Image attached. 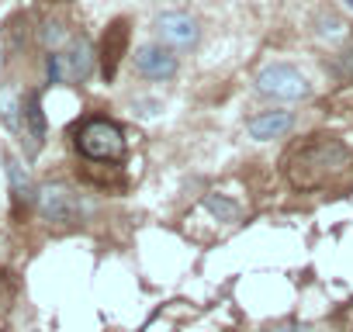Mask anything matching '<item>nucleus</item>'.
Here are the masks:
<instances>
[{
	"label": "nucleus",
	"instance_id": "6",
	"mask_svg": "<svg viewBox=\"0 0 353 332\" xmlns=\"http://www.w3.org/2000/svg\"><path fill=\"white\" fill-rule=\"evenodd\" d=\"M156 32H159V39H163L166 45H176V49H191V45H198V39H201L198 18H191V14H184V11H166V14H159V18H156Z\"/></svg>",
	"mask_w": 353,
	"mask_h": 332
},
{
	"label": "nucleus",
	"instance_id": "10",
	"mask_svg": "<svg viewBox=\"0 0 353 332\" xmlns=\"http://www.w3.org/2000/svg\"><path fill=\"white\" fill-rule=\"evenodd\" d=\"M25 135L32 142V152L42 145L46 138V111H42V97L39 94H28L25 97Z\"/></svg>",
	"mask_w": 353,
	"mask_h": 332
},
{
	"label": "nucleus",
	"instance_id": "5",
	"mask_svg": "<svg viewBox=\"0 0 353 332\" xmlns=\"http://www.w3.org/2000/svg\"><path fill=\"white\" fill-rule=\"evenodd\" d=\"M39 211H42V218L46 222H56V225H73L77 218H80V205H77V198L63 187V184H46V187H39Z\"/></svg>",
	"mask_w": 353,
	"mask_h": 332
},
{
	"label": "nucleus",
	"instance_id": "16",
	"mask_svg": "<svg viewBox=\"0 0 353 332\" xmlns=\"http://www.w3.org/2000/svg\"><path fill=\"white\" fill-rule=\"evenodd\" d=\"M11 291H14V287H11V277H8V273H0V304H8Z\"/></svg>",
	"mask_w": 353,
	"mask_h": 332
},
{
	"label": "nucleus",
	"instance_id": "18",
	"mask_svg": "<svg viewBox=\"0 0 353 332\" xmlns=\"http://www.w3.org/2000/svg\"><path fill=\"white\" fill-rule=\"evenodd\" d=\"M346 8H353V0H346Z\"/></svg>",
	"mask_w": 353,
	"mask_h": 332
},
{
	"label": "nucleus",
	"instance_id": "2",
	"mask_svg": "<svg viewBox=\"0 0 353 332\" xmlns=\"http://www.w3.org/2000/svg\"><path fill=\"white\" fill-rule=\"evenodd\" d=\"M77 149L94 163H118L125 156V135L108 118H90L77 132Z\"/></svg>",
	"mask_w": 353,
	"mask_h": 332
},
{
	"label": "nucleus",
	"instance_id": "1",
	"mask_svg": "<svg viewBox=\"0 0 353 332\" xmlns=\"http://www.w3.org/2000/svg\"><path fill=\"white\" fill-rule=\"evenodd\" d=\"M346 163H350V149L339 138H332V135H312V138L298 142L288 152L284 174H288L291 187L315 191L325 180H332L336 174H343Z\"/></svg>",
	"mask_w": 353,
	"mask_h": 332
},
{
	"label": "nucleus",
	"instance_id": "9",
	"mask_svg": "<svg viewBox=\"0 0 353 332\" xmlns=\"http://www.w3.org/2000/svg\"><path fill=\"white\" fill-rule=\"evenodd\" d=\"M291 125H294V118L288 111H267V114H256L246 125V132L256 142H270V138H281L284 132H291Z\"/></svg>",
	"mask_w": 353,
	"mask_h": 332
},
{
	"label": "nucleus",
	"instance_id": "17",
	"mask_svg": "<svg viewBox=\"0 0 353 332\" xmlns=\"http://www.w3.org/2000/svg\"><path fill=\"white\" fill-rule=\"evenodd\" d=\"M270 332H308L305 325H298V322H281V325H274Z\"/></svg>",
	"mask_w": 353,
	"mask_h": 332
},
{
	"label": "nucleus",
	"instance_id": "14",
	"mask_svg": "<svg viewBox=\"0 0 353 332\" xmlns=\"http://www.w3.org/2000/svg\"><path fill=\"white\" fill-rule=\"evenodd\" d=\"M63 39H66V28H63L59 21H46V25H42V42H46L49 49H52V45H59Z\"/></svg>",
	"mask_w": 353,
	"mask_h": 332
},
{
	"label": "nucleus",
	"instance_id": "12",
	"mask_svg": "<svg viewBox=\"0 0 353 332\" xmlns=\"http://www.w3.org/2000/svg\"><path fill=\"white\" fill-rule=\"evenodd\" d=\"M0 118H4V125L18 135H25V101H18V94L11 87L0 90Z\"/></svg>",
	"mask_w": 353,
	"mask_h": 332
},
{
	"label": "nucleus",
	"instance_id": "3",
	"mask_svg": "<svg viewBox=\"0 0 353 332\" xmlns=\"http://www.w3.org/2000/svg\"><path fill=\"white\" fill-rule=\"evenodd\" d=\"M94 73V49L87 39H73L66 52L49 56V80L52 83H80Z\"/></svg>",
	"mask_w": 353,
	"mask_h": 332
},
{
	"label": "nucleus",
	"instance_id": "11",
	"mask_svg": "<svg viewBox=\"0 0 353 332\" xmlns=\"http://www.w3.org/2000/svg\"><path fill=\"white\" fill-rule=\"evenodd\" d=\"M8 177H11V194L18 208H28L32 201H39V191L32 187V177L25 174V166L18 159H8Z\"/></svg>",
	"mask_w": 353,
	"mask_h": 332
},
{
	"label": "nucleus",
	"instance_id": "13",
	"mask_svg": "<svg viewBox=\"0 0 353 332\" xmlns=\"http://www.w3.org/2000/svg\"><path fill=\"white\" fill-rule=\"evenodd\" d=\"M205 211H208L212 218L225 222V225L239 218V205L229 201V198H222V194H205Z\"/></svg>",
	"mask_w": 353,
	"mask_h": 332
},
{
	"label": "nucleus",
	"instance_id": "8",
	"mask_svg": "<svg viewBox=\"0 0 353 332\" xmlns=\"http://www.w3.org/2000/svg\"><path fill=\"white\" fill-rule=\"evenodd\" d=\"M135 70L149 80H170L176 73V59L163 45H142L135 52Z\"/></svg>",
	"mask_w": 353,
	"mask_h": 332
},
{
	"label": "nucleus",
	"instance_id": "7",
	"mask_svg": "<svg viewBox=\"0 0 353 332\" xmlns=\"http://www.w3.org/2000/svg\"><path fill=\"white\" fill-rule=\"evenodd\" d=\"M125 49H128V21L118 18V21L108 25L104 42H101V73H104V80H114V73L125 59Z\"/></svg>",
	"mask_w": 353,
	"mask_h": 332
},
{
	"label": "nucleus",
	"instance_id": "15",
	"mask_svg": "<svg viewBox=\"0 0 353 332\" xmlns=\"http://www.w3.org/2000/svg\"><path fill=\"white\" fill-rule=\"evenodd\" d=\"M343 28H346V25H343L339 18H322V28H319V32H322L325 39H336V35H343Z\"/></svg>",
	"mask_w": 353,
	"mask_h": 332
},
{
	"label": "nucleus",
	"instance_id": "4",
	"mask_svg": "<svg viewBox=\"0 0 353 332\" xmlns=\"http://www.w3.org/2000/svg\"><path fill=\"white\" fill-rule=\"evenodd\" d=\"M256 90L263 94V97H274V101H301V97H308V80L294 70V66H288V63H274V66H267L260 76H256Z\"/></svg>",
	"mask_w": 353,
	"mask_h": 332
}]
</instances>
